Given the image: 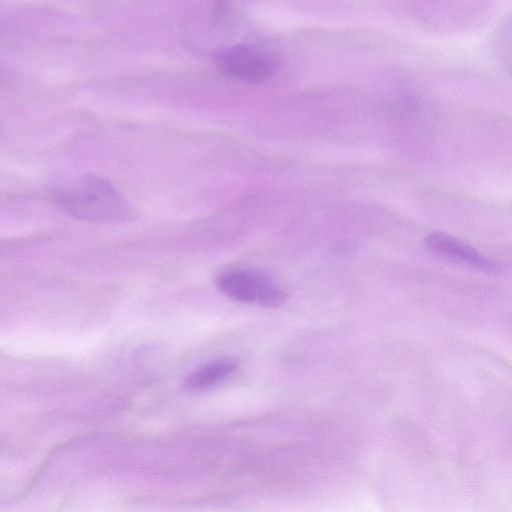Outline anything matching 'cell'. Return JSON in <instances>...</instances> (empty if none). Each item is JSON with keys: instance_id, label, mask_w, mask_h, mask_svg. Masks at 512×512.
<instances>
[{"instance_id": "cell-4", "label": "cell", "mask_w": 512, "mask_h": 512, "mask_svg": "<svg viewBox=\"0 0 512 512\" xmlns=\"http://www.w3.org/2000/svg\"><path fill=\"white\" fill-rule=\"evenodd\" d=\"M270 281L250 270H230L220 274L216 286L229 298L240 302H258L264 287Z\"/></svg>"}, {"instance_id": "cell-1", "label": "cell", "mask_w": 512, "mask_h": 512, "mask_svg": "<svg viewBox=\"0 0 512 512\" xmlns=\"http://www.w3.org/2000/svg\"><path fill=\"white\" fill-rule=\"evenodd\" d=\"M54 195L57 204L78 219L118 222L131 216L128 202L107 180L98 176L83 175L65 181Z\"/></svg>"}, {"instance_id": "cell-2", "label": "cell", "mask_w": 512, "mask_h": 512, "mask_svg": "<svg viewBox=\"0 0 512 512\" xmlns=\"http://www.w3.org/2000/svg\"><path fill=\"white\" fill-rule=\"evenodd\" d=\"M216 63L225 75L248 83L267 81L279 68L273 55L244 44L232 45L219 51Z\"/></svg>"}, {"instance_id": "cell-3", "label": "cell", "mask_w": 512, "mask_h": 512, "mask_svg": "<svg viewBox=\"0 0 512 512\" xmlns=\"http://www.w3.org/2000/svg\"><path fill=\"white\" fill-rule=\"evenodd\" d=\"M425 243L428 250L438 256L487 272L497 270L495 264L488 258L480 254L473 247L450 235L435 232L428 235Z\"/></svg>"}, {"instance_id": "cell-5", "label": "cell", "mask_w": 512, "mask_h": 512, "mask_svg": "<svg viewBox=\"0 0 512 512\" xmlns=\"http://www.w3.org/2000/svg\"><path fill=\"white\" fill-rule=\"evenodd\" d=\"M236 368L237 363L231 358L210 361L187 376L183 386L191 391L210 388L231 375Z\"/></svg>"}]
</instances>
